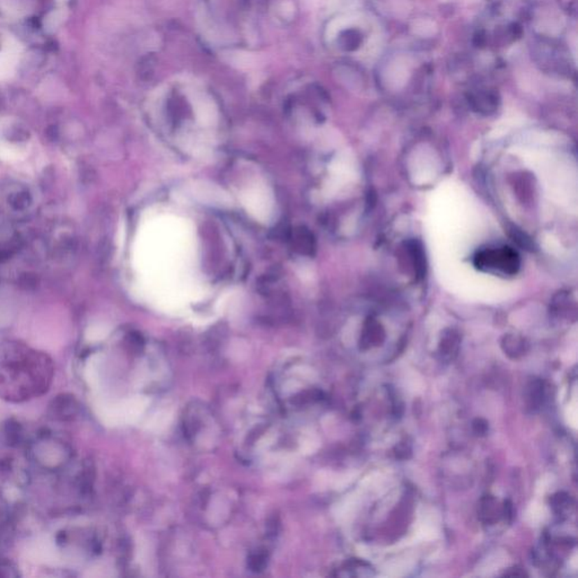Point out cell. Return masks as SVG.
Returning a JSON list of instances; mask_svg holds the SVG:
<instances>
[{"label":"cell","mask_w":578,"mask_h":578,"mask_svg":"<svg viewBox=\"0 0 578 578\" xmlns=\"http://www.w3.org/2000/svg\"><path fill=\"white\" fill-rule=\"evenodd\" d=\"M473 264L479 270L498 271L513 276L520 270L521 260L515 250L510 247H500L479 251L473 258Z\"/></svg>","instance_id":"cell-1"},{"label":"cell","mask_w":578,"mask_h":578,"mask_svg":"<svg viewBox=\"0 0 578 578\" xmlns=\"http://www.w3.org/2000/svg\"><path fill=\"white\" fill-rule=\"evenodd\" d=\"M405 252L408 254L409 262L417 278H424L426 275V257L423 245L420 242L412 240L405 243Z\"/></svg>","instance_id":"cell-2"},{"label":"cell","mask_w":578,"mask_h":578,"mask_svg":"<svg viewBox=\"0 0 578 578\" xmlns=\"http://www.w3.org/2000/svg\"><path fill=\"white\" fill-rule=\"evenodd\" d=\"M52 414L55 417L62 420H71L76 417L78 405L76 400L71 396H59L53 401Z\"/></svg>","instance_id":"cell-3"},{"label":"cell","mask_w":578,"mask_h":578,"mask_svg":"<svg viewBox=\"0 0 578 578\" xmlns=\"http://www.w3.org/2000/svg\"><path fill=\"white\" fill-rule=\"evenodd\" d=\"M383 338H384V332L379 323L375 320H368L365 326L363 346H366V348L377 346L383 341Z\"/></svg>","instance_id":"cell-4"},{"label":"cell","mask_w":578,"mask_h":578,"mask_svg":"<svg viewBox=\"0 0 578 578\" xmlns=\"http://www.w3.org/2000/svg\"><path fill=\"white\" fill-rule=\"evenodd\" d=\"M458 337L454 331H449L447 335H444L442 344H440V352L442 355L449 359H453L452 355H455L458 352Z\"/></svg>","instance_id":"cell-5"},{"label":"cell","mask_w":578,"mask_h":578,"mask_svg":"<svg viewBox=\"0 0 578 578\" xmlns=\"http://www.w3.org/2000/svg\"><path fill=\"white\" fill-rule=\"evenodd\" d=\"M3 434L6 436V442L9 445H15L20 442L21 438V427L16 423L9 421L8 425H6L3 429Z\"/></svg>","instance_id":"cell-6"},{"label":"cell","mask_w":578,"mask_h":578,"mask_svg":"<svg viewBox=\"0 0 578 578\" xmlns=\"http://www.w3.org/2000/svg\"><path fill=\"white\" fill-rule=\"evenodd\" d=\"M510 234H511L514 242H516L523 249L533 250L532 249L533 243H532L531 238H528V235L521 232L520 229L513 227V229H510Z\"/></svg>","instance_id":"cell-7"},{"label":"cell","mask_w":578,"mask_h":578,"mask_svg":"<svg viewBox=\"0 0 578 578\" xmlns=\"http://www.w3.org/2000/svg\"><path fill=\"white\" fill-rule=\"evenodd\" d=\"M543 396V386L541 382H535L532 383L531 388H530V394H528V399L531 400V405H540L541 400Z\"/></svg>","instance_id":"cell-8"},{"label":"cell","mask_w":578,"mask_h":578,"mask_svg":"<svg viewBox=\"0 0 578 578\" xmlns=\"http://www.w3.org/2000/svg\"><path fill=\"white\" fill-rule=\"evenodd\" d=\"M506 342L505 350L507 354L512 352H514V356H517V354L523 352V341L519 340L516 337H508Z\"/></svg>","instance_id":"cell-9"},{"label":"cell","mask_w":578,"mask_h":578,"mask_svg":"<svg viewBox=\"0 0 578 578\" xmlns=\"http://www.w3.org/2000/svg\"><path fill=\"white\" fill-rule=\"evenodd\" d=\"M266 561H267L266 556L262 555V554H256V555H253L252 557L250 558V567L254 572H260L266 566Z\"/></svg>","instance_id":"cell-10"},{"label":"cell","mask_w":578,"mask_h":578,"mask_svg":"<svg viewBox=\"0 0 578 578\" xmlns=\"http://www.w3.org/2000/svg\"><path fill=\"white\" fill-rule=\"evenodd\" d=\"M475 429H476V432L478 434H484L486 431H487V424L482 421V420H477L476 423H475Z\"/></svg>","instance_id":"cell-11"}]
</instances>
